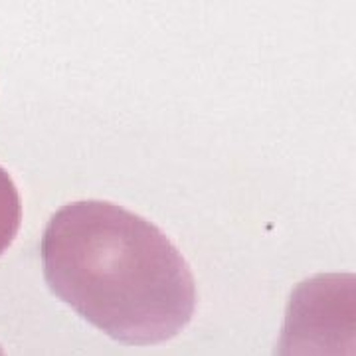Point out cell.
<instances>
[{"label":"cell","instance_id":"obj_1","mask_svg":"<svg viewBox=\"0 0 356 356\" xmlns=\"http://www.w3.org/2000/svg\"><path fill=\"white\" fill-rule=\"evenodd\" d=\"M40 255L50 291L117 343H166L194 317L186 259L153 222L123 206L65 204L44 229Z\"/></svg>","mask_w":356,"mask_h":356},{"label":"cell","instance_id":"obj_2","mask_svg":"<svg viewBox=\"0 0 356 356\" xmlns=\"http://www.w3.org/2000/svg\"><path fill=\"white\" fill-rule=\"evenodd\" d=\"M22 226V200L13 177L0 166V255L16 240Z\"/></svg>","mask_w":356,"mask_h":356},{"label":"cell","instance_id":"obj_3","mask_svg":"<svg viewBox=\"0 0 356 356\" xmlns=\"http://www.w3.org/2000/svg\"><path fill=\"white\" fill-rule=\"evenodd\" d=\"M0 355H2V348H0Z\"/></svg>","mask_w":356,"mask_h":356}]
</instances>
